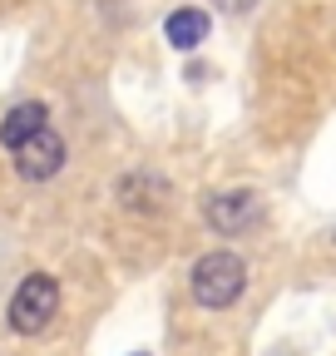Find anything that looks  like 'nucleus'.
I'll use <instances>...</instances> for the list:
<instances>
[{
    "label": "nucleus",
    "instance_id": "f257e3e1",
    "mask_svg": "<svg viewBox=\"0 0 336 356\" xmlns=\"http://www.w3.org/2000/svg\"><path fill=\"white\" fill-rule=\"evenodd\" d=\"M242 287H247V262L237 252L218 248L193 262V297L203 307H233L242 297Z\"/></svg>",
    "mask_w": 336,
    "mask_h": 356
},
{
    "label": "nucleus",
    "instance_id": "6e6552de",
    "mask_svg": "<svg viewBox=\"0 0 336 356\" xmlns=\"http://www.w3.org/2000/svg\"><path fill=\"white\" fill-rule=\"evenodd\" d=\"M218 6H223L228 15H242V10H252V6H258V0H218Z\"/></svg>",
    "mask_w": 336,
    "mask_h": 356
},
{
    "label": "nucleus",
    "instance_id": "39448f33",
    "mask_svg": "<svg viewBox=\"0 0 336 356\" xmlns=\"http://www.w3.org/2000/svg\"><path fill=\"white\" fill-rule=\"evenodd\" d=\"M45 119H50V109L40 104V99H25V104H15L6 119H0V144L6 149H20L30 134H40L45 129Z\"/></svg>",
    "mask_w": 336,
    "mask_h": 356
},
{
    "label": "nucleus",
    "instance_id": "423d86ee",
    "mask_svg": "<svg viewBox=\"0 0 336 356\" xmlns=\"http://www.w3.org/2000/svg\"><path fill=\"white\" fill-rule=\"evenodd\" d=\"M163 35H168L174 50H198V44L208 40V15L198 6H183V10H174L163 20Z\"/></svg>",
    "mask_w": 336,
    "mask_h": 356
},
{
    "label": "nucleus",
    "instance_id": "1a4fd4ad",
    "mask_svg": "<svg viewBox=\"0 0 336 356\" xmlns=\"http://www.w3.org/2000/svg\"><path fill=\"white\" fill-rule=\"evenodd\" d=\"M134 356H144V351H134Z\"/></svg>",
    "mask_w": 336,
    "mask_h": 356
},
{
    "label": "nucleus",
    "instance_id": "0eeeda50",
    "mask_svg": "<svg viewBox=\"0 0 336 356\" xmlns=\"http://www.w3.org/2000/svg\"><path fill=\"white\" fill-rule=\"evenodd\" d=\"M163 193H168V184H163V178H153V173H134V178H124V184H119L124 208H158Z\"/></svg>",
    "mask_w": 336,
    "mask_h": 356
},
{
    "label": "nucleus",
    "instance_id": "7ed1b4c3",
    "mask_svg": "<svg viewBox=\"0 0 336 356\" xmlns=\"http://www.w3.org/2000/svg\"><path fill=\"white\" fill-rule=\"evenodd\" d=\"M203 218H208V228L213 233H223V238H233V233H242V228H252V222L262 218V198L252 193V188H233V193H213L203 203Z\"/></svg>",
    "mask_w": 336,
    "mask_h": 356
},
{
    "label": "nucleus",
    "instance_id": "20e7f679",
    "mask_svg": "<svg viewBox=\"0 0 336 356\" xmlns=\"http://www.w3.org/2000/svg\"><path fill=\"white\" fill-rule=\"evenodd\" d=\"M15 168L20 178H30V184H45V178H55L65 168V139L45 124L40 134H30V139L15 149Z\"/></svg>",
    "mask_w": 336,
    "mask_h": 356
},
{
    "label": "nucleus",
    "instance_id": "f03ea898",
    "mask_svg": "<svg viewBox=\"0 0 336 356\" xmlns=\"http://www.w3.org/2000/svg\"><path fill=\"white\" fill-rule=\"evenodd\" d=\"M55 312H60V282H55L50 273H30V277L15 287L6 317H10V332L40 337V332L55 322Z\"/></svg>",
    "mask_w": 336,
    "mask_h": 356
}]
</instances>
